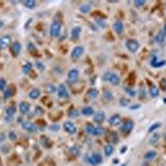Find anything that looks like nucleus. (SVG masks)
<instances>
[{
	"label": "nucleus",
	"mask_w": 166,
	"mask_h": 166,
	"mask_svg": "<svg viewBox=\"0 0 166 166\" xmlns=\"http://www.w3.org/2000/svg\"><path fill=\"white\" fill-rule=\"evenodd\" d=\"M102 79L104 81H107L110 82L111 84H112L114 86H118L121 83V78L120 77L114 73L112 71H106L104 73V75L102 76Z\"/></svg>",
	"instance_id": "obj_1"
},
{
	"label": "nucleus",
	"mask_w": 166,
	"mask_h": 166,
	"mask_svg": "<svg viewBox=\"0 0 166 166\" xmlns=\"http://www.w3.org/2000/svg\"><path fill=\"white\" fill-rule=\"evenodd\" d=\"M86 131L89 135L93 136H101L104 135L105 130L101 126H94L92 125H88L86 127Z\"/></svg>",
	"instance_id": "obj_2"
},
{
	"label": "nucleus",
	"mask_w": 166,
	"mask_h": 166,
	"mask_svg": "<svg viewBox=\"0 0 166 166\" xmlns=\"http://www.w3.org/2000/svg\"><path fill=\"white\" fill-rule=\"evenodd\" d=\"M61 24L58 21H54L50 27V35L53 37H57L61 34Z\"/></svg>",
	"instance_id": "obj_3"
},
{
	"label": "nucleus",
	"mask_w": 166,
	"mask_h": 166,
	"mask_svg": "<svg viewBox=\"0 0 166 166\" xmlns=\"http://www.w3.org/2000/svg\"><path fill=\"white\" fill-rule=\"evenodd\" d=\"M125 47L131 53H136L140 48V43L135 39H128L125 42Z\"/></svg>",
	"instance_id": "obj_4"
},
{
	"label": "nucleus",
	"mask_w": 166,
	"mask_h": 166,
	"mask_svg": "<svg viewBox=\"0 0 166 166\" xmlns=\"http://www.w3.org/2000/svg\"><path fill=\"white\" fill-rule=\"evenodd\" d=\"M88 163L93 166L99 165L102 162V155L100 153H93L87 158Z\"/></svg>",
	"instance_id": "obj_5"
},
{
	"label": "nucleus",
	"mask_w": 166,
	"mask_h": 166,
	"mask_svg": "<svg viewBox=\"0 0 166 166\" xmlns=\"http://www.w3.org/2000/svg\"><path fill=\"white\" fill-rule=\"evenodd\" d=\"M67 79H68V81L71 84L76 83L79 79V71L76 68L71 69L67 74Z\"/></svg>",
	"instance_id": "obj_6"
},
{
	"label": "nucleus",
	"mask_w": 166,
	"mask_h": 166,
	"mask_svg": "<svg viewBox=\"0 0 166 166\" xmlns=\"http://www.w3.org/2000/svg\"><path fill=\"white\" fill-rule=\"evenodd\" d=\"M63 129L65 130V131H67V133H69L71 135H74L77 131L75 124L71 121H67L63 123Z\"/></svg>",
	"instance_id": "obj_7"
},
{
	"label": "nucleus",
	"mask_w": 166,
	"mask_h": 166,
	"mask_svg": "<svg viewBox=\"0 0 166 166\" xmlns=\"http://www.w3.org/2000/svg\"><path fill=\"white\" fill-rule=\"evenodd\" d=\"M134 128V122L131 120H127L124 121L122 125L121 126V131L124 134H129Z\"/></svg>",
	"instance_id": "obj_8"
},
{
	"label": "nucleus",
	"mask_w": 166,
	"mask_h": 166,
	"mask_svg": "<svg viewBox=\"0 0 166 166\" xmlns=\"http://www.w3.org/2000/svg\"><path fill=\"white\" fill-rule=\"evenodd\" d=\"M108 122L110 125H113V126H117V125H120L121 122H122V119L120 115L118 114H115L113 115H111L109 120H108Z\"/></svg>",
	"instance_id": "obj_9"
},
{
	"label": "nucleus",
	"mask_w": 166,
	"mask_h": 166,
	"mask_svg": "<svg viewBox=\"0 0 166 166\" xmlns=\"http://www.w3.org/2000/svg\"><path fill=\"white\" fill-rule=\"evenodd\" d=\"M22 127L25 131L28 132H36L37 131V126L34 123L30 122V121H24L22 123Z\"/></svg>",
	"instance_id": "obj_10"
},
{
	"label": "nucleus",
	"mask_w": 166,
	"mask_h": 166,
	"mask_svg": "<svg viewBox=\"0 0 166 166\" xmlns=\"http://www.w3.org/2000/svg\"><path fill=\"white\" fill-rule=\"evenodd\" d=\"M84 53V47L82 46H77L74 47L71 53V56L72 58H79Z\"/></svg>",
	"instance_id": "obj_11"
},
{
	"label": "nucleus",
	"mask_w": 166,
	"mask_h": 166,
	"mask_svg": "<svg viewBox=\"0 0 166 166\" xmlns=\"http://www.w3.org/2000/svg\"><path fill=\"white\" fill-rule=\"evenodd\" d=\"M57 96L61 99H65V98H67L69 96L68 91H67L65 85H63V84L59 85V87H57Z\"/></svg>",
	"instance_id": "obj_12"
},
{
	"label": "nucleus",
	"mask_w": 166,
	"mask_h": 166,
	"mask_svg": "<svg viewBox=\"0 0 166 166\" xmlns=\"http://www.w3.org/2000/svg\"><path fill=\"white\" fill-rule=\"evenodd\" d=\"M11 42V37L9 35H4L0 37V49H5L8 47Z\"/></svg>",
	"instance_id": "obj_13"
},
{
	"label": "nucleus",
	"mask_w": 166,
	"mask_h": 166,
	"mask_svg": "<svg viewBox=\"0 0 166 166\" xmlns=\"http://www.w3.org/2000/svg\"><path fill=\"white\" fill-rule=\"evenodd\" d=\"M105 115L103 111H97L96 113L94 114V116H93V120L96 123L98 124H101L105 121Z\"/></svg>",
	"instance_id": "obj_14"
},
{
	"label": "nucleus",
	"mask_w": 166,
	"mask_h": 166,
	"mask_svg": "<svg viewBox=\"0 0 166 166\" xmlns=\"http://www.w3.org/2000/svg\"><path fill=\"white\" fill-rule=\"evenodd\" d=\"M21 49H22V45L19 42L16 41V42H13L11 44V51L15 56L19 54V53L21 52Z\"/></svg>",
	"instance_id": "obj_15"
},
{
	"label": "nucleus",
	"mask_w": 166,
	"mask_h": 166,
	"mask_svg": "<svg viewBox=\"0 0 166 166\" xmlns=\"http://www.w3.org/2000/svg\"><path fill=\"white\" fill-rule=\"evenodd\" d=\"M150 64L153 67H161L163 66H165L166 64V61L165 60L163 61H159L156 56L153 57L151 58V61H150Z\"/></svg>",
	"instance_id": "obj_16"
},
{
	"label": "nucleus",
	"mask_w": 166,
	"mask_h": 166,
	"mask_svg": "<svg viewBox=\"0 0 166 166\" xmlns=\"http://www.w3.org/2000/svg\"><path fill=\"white\" fill-rule=\"evenodd\" d=\"M30 109V105L29 104L26 102V101H22L19 104V111L21 112V114L25 115V114L28 113Z\"/></svg>",
	"instance_id": "obj_17"
},
{
	"label": "nucleus",
	"mask_w": 166,
	"mask_h": 166,
	"mask_svg": "<svg viewBox=\"0 0 166 166\" xmlns=\"http://www.w3.org/2000/svg\"><path fill=\"white\" fill-rule=\"evenodd\" d=\"M113 30L116 33H121V32L123 31V28H124V25H123V23L121 21L118 20V21H115L113 23Z\"/></svg>",
	"instance_id": "obj_18"
},
{
	"label": "nucleus",
	"mask_w": 166,
	"mask_h": 166,
	"mask_svg": "<svg viewBox=\"0 0 166 166\" xmlns=\"http://www.w3.org/2000/svg\"><path fill=\"white\" fill-rule=\"evenodd\" d=\"M81 114L86 116H91L95 114V111L91 106H84L81 109Z\"/></svg>",
	"instance_id": "obj_19"
},
{
	"label": "nucleus",
	"mask_w": 166,
	"mask_h": 166,
	"mask_svg": "<svg viewBox=\"0 0 166 166\" xmlns=\"http://www.w3.org/2000/svg\"><path fill=\"white\" fill-rule=\"evenodd\" d=\"M41 95V91L38 88H34L33 90H31L28 93V96L32 99V100H36Z\"/></svg>",
	"instance_id": "obj_20"
},
{
	"label": "nucleus",
	"mask_w": 166,
	"mask_h": 166,
	"mask_svg": "<svg viewBox=\"0 0 166 166\" xmlns=\"http://www.w3.org/2000/svg\"><path fill=\"white\" fill-rule=\"evenodd\" d=\"M81 27L79 26L73 27L71 29V37L73 39H77L81 35Z\"/></svg>",
	"instance_id": "obj_21"
},
{
	"label": "nucleus",
	"mask_w": 166,
	"mask_h": 166,
	"mask_svg": "<svg viewBox=\"0 0 166 166\" xmlns=\"http://www.w3.org/2000/svg\"><path fill=\"white\" fill-rule=\"evenodd\" d=\"M156 155H157V152L155 150H149L145 154L144 159L145 160H152L156 157Z\"/></svg>",
	"instance_id": "obj_22"
},
{
	"label": "nucleus",
	"mask_w": 166,
	"mask_h": 166,
	"mask_svg": "<svg viewBox=\"0 0 166 166\" xmlns=\"http://www.w3.org/2000/svg\"><path fill=\"white\" fill-rule=\"evenodd\" d=\"M114 152V146L111 144H108V145H105V147H104V154H105V156L109 157L111 156Z\"/></svg>",
	"instance_id": "obj_23"
},
{
	"label": "nucleus",
	"mask_w": 166,
	"mask_h": 166,
	"mask_svg": "<svg viewBox=\"0 0 166 166\" xmlns=\"http://www.w3.org/2000/svg\"><path fill=\"white\" fill-rule=\"evenodd\" d=\"M69 153L73 156H79L81 154V149L77 145H73L69 149Z\"/></svg>",
	"instance_id": "obj_24"
},
{
	"label": "nucleus",
	"mask_w": 166,
	"mask_h": 166,
	"mask_svg": "<svg viewBox=\"0 0 166 166\" xmlns=\"http://www.w3.org/2000/svg\"><path fill=\"white\" fill-rule=\"evenodd\" d=\"M149 95L152 96V97H154V98L157 97L159 95V88L156 86H155V85H152L149 87Z\"/></svg>",
	"instance_id": "obj_25"
},
{
	"label": "nucleus",
	"mask_w": 166,
	"mask_h": 166,
	"mask_svg": "<svg viewBox=\"0 0 166 166\" xmlns=\"http://www.w3.org/2000/svg\"><path fill=\"white\" fill-rule=\"evenodd\" d=\"M99 94V91L96 89V88H90L87 91V96L88 97L91 98V99H95L97 97Z\"/></svg>",
	"instance_id": "obj_26"
},
{
	"label": "nucleus",
	"mask_w": 166,
	"mask_h": 166,
	"mask_svg": "<svg viewBox=\"0 0 166 166\" xmlns=\"http://www.w3.org/2000/svg\"><path fill=\"white\" fill-rule=\"evenodd\" d=\"M33 69V64L31 62H27L25 63L23 66V68H22V71L24 74H29L31 72V71Z\"/></svg>",
	"instance_id": "obj_27"
},
{
	"label": "nucleus",
	"mask_w": 166,
	"mask_h": 166,
	"mask_svg": "<svg viewBox=\"0 0 166 166\" xmlns=\"http://www.w3.org/2000/svg\"><path fill=\"white\" fill-rule=\"evenodd\" d=\"M159 139H160V135L159 133H154L151 135V137L149 138V143L150 145H155V144H156L158 141L159 140Z\"/></svg>",
	"instance_id": "obj_28"
},
{
	"label": "nucleus",
	"mask_w": 166,
	"mask_h": 166,
	"mask_svg": "<svg viewBox=\"0 0 166 166\" xmlns=\"http://www.w3.org/2000/svg\"><path fill=\"white\" fill-rule=\"evenodd\" d=\"M15 113H16V107H15V106H13V105H9V106L7 107V109H6V114H7L8 117L12 118V117L14 115V114Z\"/></svg>",
	"instance_id": "obj_29"
},
{
	"label": "nucleus",
	"mask_w": 166,
	"mask_h": 166,
	"mask_svg": "<svg viewBox=\"0 0 166 166\" xmlns=\"http://www.w3.org/2000/svg\"><path fill=\"white\" fill-rule=\"evenodd\" d=\"M165 34L163 33V32H159L157 35L155 36V42L158 43H162L165 42Z\"/></svg>",
	"instance_id": "obj_30"
},
{
	"label": "nucleus",
	"mask_w": 166,
	"mask_h": 166,
	"mask_svg": "<svg viewBox=\"0 0 166 166\" xmlns=\"http://www.w3.org/2000/svg\"><path fill=\"white\" fill-rule=\"evenodd\" d=\"M23 3L27 9H33L36 5V2L34 0H25L23 2Z\"/></svg>",
	"instance_id": "obj_31"
},
{
	"label": "nucleus",
	"mask_w": 166,
	"mask_h": 166,
	"mask_svg": "<svg viewBox=\"0 0 166 166\" xmlns=\"http://www.w3.org/2000/svg\"><path fill=\"white\" fill-rule=\"evenodd\" d=\"M90 10H91V6L87 3H84L80 6V11L83 13H87Z\"/></svg>",
	"instance_id": "obj_32"
},
{
	"label": "nucleus",
	"mask_w": 166,
	"mask_h": 166,
	"mask_svg": "<svg viewBox=\"0 0 166 166\" xmlns=\"http://www.w3.org/2000/svg\"><path fill=\"white\" fill-rule=\"evenodd\" d=\"M103 95H104V97H105L107 101H111L113 98V94H112V92L110 90H105V91H104Z\"/></svg>",
	"instance_id": "obj_33"
},
{
	"label": "nucleus",
	"mask_w": 166,
	"mask_h": 166,
	"mask_svg": "<svg viewBox=\"0 0 166 166\" xmlns=\"http://www.w3.org/2000/svg\"><path fill=\"white\" fill-rule=\"evenodd\" d=\"M46 90H47V91L48 92V93H55L56 92V91H57V87L53 85V84H50V85H47V87H46Z\"/></svg>",
	"instance_id": "obj_34"
},
{
	"label": "nucleus",
	"mask_w": 166,
	"mask_h": 166,
	"mask_svg": "<svg viewBox=\"0 0 166 166\" xmlns=\"http://www.w3.org/2000/svg\"><path fill=\"white\" fill-rule=\"evenodd\" d=\"M125 92L129 95L130 96H135L136 95V92H135V91L134 90V89H132L131 87H125Z\"/></svg>",
	"instance_id": "obj_35"
},
{
	"label": "nucleus",
	"mask_w": 166,
	"mask_h": 166,
	"mask_svg": "<svg viewBox=\"0 0 166 166\" xmlns=\"http://www.w3.org/2000/svg\"><path fill=\"white\" fill-rule=\"evenodd\" d=\"M130 103H131V101L127 98H121L120 100V105L121 106H127L130 105Z\"/></svg>",
	"instance_id": "obj_36"
},
{
	"label": "nucleus",
	"mask_w": 166,
	"mask_h": 166,
	"mask_svg": "<svg viewBox=\"0 0 166 166\" xmlns=\"http://www.w3.org/2000/svg\"><path fill=\"white\" fill-rule=\"evenodd\" d=\"M12 96H13V91H12L11 88H7L4 90V92H3L4 98H10Z\"/></svg>",
	"instance_id": "obj_37"
},
{
	"label": "nucleus",
	"mask_w": 166,
	"mask_h": 166,
	"mask_svg": "<svg viewBox=\"0 0 166 166\" xmlns=\"http://www.w3.org/2000/svg\"><path fill=\"white\" fill-rule=\"evenodd\" d=\"M7 87V81L4 78H0V91H4Z\"/></svg>",
	"instance_id": "obj_38"
},
{
	"label": "nucleus",
	"mask_w": 166,
	"mask_h": 166,
	"mask_svg": "<svg viewBox=\"0 0 166 166\" xmlns=\"http://www.w3.org/2000/svg\"><path fill=\"white\" fill-rule=\"evenodd\" d=\"M68 115L71 117V118H75V117H77L79 115V112L77 110H76V109H71L70 110V111H69V114H68Z\"/></svg>",
	"instance_id": "obj_39"
},
{
	"label": "nucleus",
	"mask_w": 166,
	"mask_h": 166,
	"mask_svg": "<svg viewBox=\"0 0 166 166\" xmlns=\"http://www.w3.org/2000/svg\"><path fill=\"white\" fill-rule=\"evenodd\" d=\"M160 127V123H155V124H153L150 127H149V133H151V132H154V131H155V130H157L158 128H159Z\"/></svg>",
	"instance_id": "obj_40"
},
{
	"label": "nucleus",
	"mask_w": 166,
	"mask_h": 166,
	"mask_svg": "<svg viewBox=\"0 0 166 166\" xmlns=\"http://www.w3.org/2000/svg\"><path fill=\"white\" fill-rule=\"evenodd\" d=\"M9 140H11L12 141H14V140H17L18 135H17V134L14 131H10L9 133Z\"/></svg>",
	"instance_id": "obj_41"
},
{
	"label": "nucleus",
	"mask_w": 166,
	"mask_h": 166,
	"mask_svg": "<svg viewBox=\"0 0 166 166\" xmlns=\"http://www.w3.org/2000/svg\"><path fill=\"white\" fill-rule=\"evenodd\" d=\"M134 4L135 7L140 8V7L145 4V0H135V1H134Z\"/></svg>",
	"instance_id": "obj_42"
},
{
	"label": "nucleus",
	"mask_w": 166,
	"mask_h": 166,
	"mask_svg": "<svg viewBox=\"0 0 166 166\" xmlns=\"http://www.w3.org/2000/svg\"><path fill=\"white\" fill-rule=\"evenodd\" d=\"M27 50L29 52H33V51H34L36 49L35 45L32 42H28L27 44Z\"/></svg>",
	"instance_id": "obj_43"
},
{
	"label": "nucleus",
	"mask_w": 166,
	"mask_h": 166,
	"mask_svg": "<svg viewBox=\"0 0 166 166\" xmlns=\"http://www.w3.org/2000/svg\"><path fill=\"white\" fill-rule=\"evenodd\" d=\"M111 139L113 141L114 143H118L119 141V137L117 135V134L115 132H112L111 135Z\"/></svg>",
	"instance_id": "obj_44"
},
{
	"label": "nucleus",
	"mask_w": 166,
	"mask_h": 166,
	"mask_svg": "<svg viewBox=\"0 0 166 166\" xmlns=\"http://www.w3.org/2000/svg\"><path fill=\"white\" fill-rule=\"evenodd\" d=\"M34 111H35V114H37V115H43L44 113L43 109L41 106H37Z\"/></svg>",
	"instance_id": "obj_45"
},
{
	"label": "nucleus",
	"mask_w": 166,
	"mask_h": 166,
	"mask_svg": "<svg viewBox=\"0 0 166 166\" xmlns=\"http://www.w3.org/2000/svg\"><path fill=\"white\" fill-rule=\"evenodd\" d=\"M36 66H37V67L39 69V70H44V65L42 63V62H40V61H37L36 62Z\"/></svg>",
	"instance_id": "obj_46"
},
{
	"label": "nucleus",
	"mask_w": 166,
	"mask_h": 166,
	"mask_svg": "<svg viewBox=\"0 0 166 166\" xmlns=\"http://www.w3.org/2000/svg\"><path fill=\"white\" fill-rule=\"evenodd\" d=\"M59 125H52L51 127H50V129L51 130H53V131H58L59 130Z\"/></svg>",
	"instance_id": "obj_47"
},
{
	"label": "nucleus",
	"mask_w": 166,
	"mask_h": 166,
	"mask_svg": "<svg viewBox=\"0 0 166 166\" xmlns=\"http://www.w3.org/2000/svg\"><path fill=\"white\" fill-rule=\"evenodd\" d=\"M166 35V23L165 24V26H164V27H163V31H162Z\"/></svg>",
	"instance_id": "obj_48"
},
{
	"label": "nucleus",
	"mask_w": 166,
	"mask_h": 166,
	"mask_svg": "<svg viewBox=\"0 0 166 166\" xmlns=\"http://www.w3.org/2000/svg\"><path fill=\"white\" fill-rule=\"evenodd\" d=\"M163 85H164V87L166 89V79L163 80Z\"/></svg>",
	"instance_id": "obj_49"
},
{
	"label": "nucleus",
	"mask_w": 166,
	"mask_h": 166,
	"mask_svg": "<svg viewBox=\"0 0 166 166\" xmlns=\"http://www.w3.org/2000/svg\"><path fill=\"white\" fill-rule=\"evenodd\" d=\"M3 21H2V20L0 19V27L3 26Z\"/></svg>",
	"instance_id": "obj_50"
}]
</instances>
